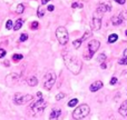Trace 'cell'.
<instances>
[{
    "label": "cell",
    "mask_w": 127,
    "mask_h": 120,
    "mask_svg": "<svg viewBox=\"0 0 127 120\" xmlns=\"http://www.w3.org/2000/svg\"><path fill=\"white\" fill-rule=\"evenodd\" d=\"M63 58H64V62H65L66 67L74 74H78L79 72L81 71V68H83L81 61L75 55H71V53H69V52H65Z\"/></svg>",
    "instance_id": "obj_1"
},
{
    "label": "cell",
    "mask_w": 127,
    "mask_h": 120,
    "mask_svg": "<svg viewBox=\"0 0 127 120\" xmlns=\"http://www.w3.org/2000/svg\"><path fill=\"white\" fill-rule=\"evenodd\" d=\"M90 112V108L88 105L86 103H83V105L78 106L76 109L72 111V118L75 120H80V119H84L85 117H87Z\"/></svg>",
    "instance_id": "obj_2"
},
{
    "label": "cell",
    "mask_w": 127,
    "mask_h": 120,
    "mask_svg": "<svg viewBox=\"0 0 127 120\" xmlns=\"http://www.w3.org/2000/svg\"><path fill=\"white\" fill-rule=\"evenodd\" d=\"M99 47H100V42H99L98 40H96V39L90 40V42L88 44V47H87V51H86L83 56L84 59L90 60L93 58V56L95 55V52L99 49Z\"/></svg>",
    "instance_id": "obj_3"
},
{
    "label": "cell",
    "mask_w": 127,
    "mask_h": 120,
    "mask_svg": "<svg viewBox=\"0 0 127 120\" xmlns=\"http://www.w3.org/2000/svg\"><path fill=\"white\" fill-rule=\"evenodd\" d=\"M56 37H57L58 41L60 45H66L69 40V36H68V31L65 27H58L56 30Z\"/></svg>",
    "instance_id": "obj_4"
},
{
    "label": "cell",
    "mask_w": 127,
    "mask_h": 120,
    "mask_svg": "<svg viewBox=\"0 0 127 120\" xmlns=\"http://www.w3.org/2000/svg\"><path fill=\"white\" fill-rule=\"evenodd\" d=\"M47 106V102L44 100V99H39L37 100L32 106H31V112L33 115H38V114H41L42 111L45 110Z\"/></svg>",
    "instance_id": "obj_5"
},
{
    "label": "cell",
    "mask_w": 127,
    "mask_h": 120,
    "mask_svg": "<svg viewBox=\"0 0 127 120\" xmlns=\"http://www.w3.org/2000/svg\"><path fill=\"white\" fill-rule=\"evenodd\" d=\"M32 100V96L31 95H22V94H16L13 96V102L16 105H25V103L29 102Z\"/></svg>",
    "instance_id": "obj_6"
},
{
    "label": "cell",
    "mask_w": 127,
    "mask_h": 120,
    "mask_svg": "<svg viewBox=\"0 0 127 120\" xmlns=\"http://www.w3.org/2000/svg\"><path fill=\"white\" fill-rule=\"evenodd\" d=\"M56 82V74L53 73V72H48L45 77V83H44V87L46 90H51L53 86L55 85Z\"/></svg>",
    "instance_id": "obj_7"
},
{
    "label": "cell",
    "mask_w": 127,
    "mask_h": 120,
    "mask_svg": "<svg viewBox=\"0 0 127 120\" xmlns=\"http://www.w3.org/2000/svg\"><path fill=\"white\" fill-rule=\"evenodd\" d=\"M90 35H92V32H90V31L88 30V31H86V32L84 33V36H83L81 38L74 40V41H72V46H74V48H75V49H78L79 47L81 46V44H83V42L85 41L86 39H88V38H89V36H90Z\"/></svg>",
    "instance_id": "obj_8"
},
{
    "label": "cell",
    "mask_w": 127,
    "mask_h": 120,
    "mask_svg": "<svg viewBox=\"0 0 127 120\" xmlns=\"http://www.w3.org/2000/svg\"><path fill=\"white\" fill-rule=\"evenodd\" d=\"M100 27H101V16L98 17V16L95 13L94 18H93V20H92V29L96 31V30H99Z\"/></svg>",
    "instance_id": "obj_9"
},
{
    "label": "cell",
    "mask_w": 127,
    "mask_h": 120,
    "mask_svg": "<svg viewBox=\"0 0 127 120\" xmlns=\"http://www.w3.org/2000/svg\"><path fill=\"white\" fill-rule=\"evenodd\" d=\"M110 10H112V4L103 2V3H100L98 7H97L96 12H98V13H100V15H103V13L107 12V11H110Z\"/></svg>",
    "instance_id": "obj_10"
},
{
    "label": "cell",
    "mask_w": 127,
    "mask_h": 120,
    "mask_svg": "<svg viewBox=\"0 0 127 120\" xmlns=\"http://www.w3.org/2000/svg\"><path fill=\"white\" fill-rule=\"evenodd\" d=\"M103 86H104L103 81H100V80L94 81V82L89 86V90L92 92H96V91H98L99 89H101V88H103Z\"/></svg>",
    "instance_id": "obj_11"
},
{
    "label": "cell",
    "mask_w": 127,
    "mask_h": 120,
    "mask_svg": "<svg viewBox=\"0 0 127 120\" xmlns=\"http://www.w3.org/2000/svg\"><path fill=\"white\" fill-rule=\"evenodd\" d=\"M60 115H62V110L59 108H55V109L51 110L50 115H49V120H58Z\"/></svg>",
    "instance_id": "obj_12"
},
{
    "label": "cell",
    "mask_w": 127,
    "mask_h": 120,
    "mask_svg": "<svg viewBox=\"0 0 127 120\" xmlns=\"http://www.w3.org/2000/svg\"><path fill=\"white\" fill-rule=\"evenodd\" d=\"M119 114L122 115V116L124 117V118L127 119V100H125L123 103L121 105V107H119Z\"/></svg>",
    "instance_id": "obj_13"
},
{
    "label": "cell",
    "mask_w": 127,
    "mask_h": 120,
    "mask_svg": "<svg viewBox=\"0 0 127 120\" xmlns=\"http://www.w3.org/2000/svg\"><path fill=\"white\" fill-rule=\"evenodd\" d=\"M123 22H124V20L122 19V17L119 15L113 16L112 17V24H114V26H119V24H122Z\"/></svg>",
    "instance_id": "obj_14"
},
{
    "label": "cell",
    "mask_w": 127,
    "mask_h": 120,
    "mask_svg": "<svg viewBox=\"0 0 127 120\" xmlns=\"http://www.w3.org/2000/svg\"><path fill=\"white\" fill-rule=\"evenodd\" d=\"M27 83H28V86H30V87H35V86H37L38 85L37 77H35V76L30 77V78L28 79V81H27Z\"/></svg>",
    "instance_id": "obj_15"
},
{
    "label": "cell",
    "mask_w": 127,
    "mask_h": 120,
    "mask_svg": "<svg viewBox=\"0 0 127 120\" xmlns=\"http://www.w3.org/2000/svg\"><path fill=\"white\" fill-rule=\"evenodd\" d=\"M22 24H24V19L19 18V19H18L17 21L15 22V26H13V30L17 31V30H19V29H21Z\"/></svg>",
    "instance_id": "obj_16"
},
{
    "label": "cell",
    "mask_w": 127,
    "mask_h": 120,
    "mask_svg": "<svg viewBox=\"0 0 127 120\" xmlns=\"http://www.w3.org/2000/svg\"><path fill=\"white\" fill-rule=\"evenodd\" d=\"M118 40V35H116V33H112V35L108 37V44H114L115 41H117Z\"/></svg>",
    "instance_id": "obj_17"
},
{
    "label": "cell",
    "mask_w": 127,
    "mask_h": 120,
    "mask_svg": "<svg viewBox=\"0 0 127 120\" xmlns=\"http://www.w3.org/2000/svg\"><path fill=\"white\" fill-rule=\"evenodd\" d=\"M20 76H21V74H20V73H11L10 76H8V77H7V80H9V79H10V80L17 81L18 79L20 78Z\"/></svg>",
    "instance_id": "obj_18"
},
{
    "label": "cell",
    "mask_w": 127,
    "mask_h": 120,
    "mask_svg": "<svg viewBox=\"0 0 127 120\" xmlns=\"http://www.w3.org/2000/svg\"><path fill=\"white\" fill-rule=\"evenodd\" d=\"M24 58V56L21 55V53H15V55L12 56V61H15V62H17V61H20Z\"/></svg>",
    "instance_id": "obj_19"
},
{
    "label": "cell",
    "mask_w": 127,
    "mask_h": 120,
    "mask_svg": "<svg viewBox=\"0 0 127 120\" xmlns=\"http://www.w3.org/2000/svg\"><path fill=\"white\" fill-rule=\"evenodd\" d=\"M78 103V99H76V98H74V99H71V100H69L68 101V107H70V108H74L75 106Z\"/></svg>",
    "instance_id": "obj_20"
},
{
    "label": "cell",
    "mask_w": 127,
    "mask_h": 120,
    "mask_svg": "<svg viewBox=\"0 0 127 120\" xmlns=\"http://www.w3.org/2000/svg\"><path fill=\"white\" fill-rule=\"evenodd\" d=\"M44 15H45V10L42 9V7H41V6L38 7V10H37V16H38V18H42V17H44Z\"/></svg>",
    "instance_id": "obj_21"
},
{
    "label": "cell",
    "mask_w": 127,
    "mask_h": 120,
    "mask_svg": "<svg viewBox=\"0 0 127 120\" xmlns=\"http://www.w3.org/2000/svg\"><path fill=\"white\" fill-rule=\"evenodd\" d=\"M38 27H39V22L38 21H32L30 24V29L31 30H37Z\"/></svg>",
    "instance_id": "obj_22"
},
{
    "label": "cell",
    "mask_w": 127,
    "mask_h": 120,
    "mask_svg": "<svg viewBox=\"0 0 127 120\" xmlns=\"http://www.w3.org/2000/svg\"><path fill=\"white\" fill-rule=\"evenodd\" d=\"M27 39H28V35L27 33H21L19 38V42H25Z\"/></svg>",
    "instance_id": "obj_23"
},
{
    "label": "cell",
    "mask_w": 127,
    "mask_h": 120,
    "mask_svg": "<svg viewBox=\"0 0 127 120\" xmlns=\"http://www.w3.org/2000/svg\"><path fill=\"white\" fill-rule=\"evenodd\" d=\"M6 29H8V30L13 29V22L11 21V20H8V21L6 22Z\"/></svg>",
    "instance_id": "obj_24"
},
{
    "label": "cell",
    "mask_w": 127,
    "mask_h": 120,
    "mask_svg": "<svg viewBox=\"0 0 127 120\" xmlns=\"http://www.w3.org/2000/svg\"><path fill=\"white\" fill-rule=\"evenodd\" d=\"M24 10H25V6L22 3H20V4H18L17 6V12L18 13H22L24 12Z\"/></svg>",
    "instance_id": "obj_25"
},
{
    "label": "cell",
    "mask_w": 127,
    "mask_h": 120,
    "mask_svg": "<svg viewBox=\"0 0 127 120\" xmlns=\"http://www.w3.org/2000/svg\"><path fill=\"white\" fill-rule=\"evenodd\" d=\"M106 58H107V56H106L105 53H100V55H99V57H98V61L103 63V62H105Z\"/></svg>",
    "instance_id": "obj_26"
},
{
    "label": "cell",
    "mask_w": 127,
    "mask_h": 120,
    "mask_svg": "<svg viewBox=\"0 0 127 120\" xmlns=\"http://www.w3.org/2000/svg\"><path fill=\"white\" fill-rule=\"evenodd\" d=\"M119 16L122 17V19L124 20V21H127V12L125 10H123V11H121V13H119Z\"/></svg>",
    "instance_id": "obj_27"
},
{
    "label": "cell",
    "mask_w": 127,
    "mask_h": 120,
    "mask_svg": "<svg viewBox=\"0 0 127 120\" xmlns=\"http://www.w3.org/2000/svg\"><path fill=\"white\" fill-rule=\"evenodd\" d=\"M118 63L122 66H127V58H121L118 60Z\"/></svg>",
    "instance_id": "obj_28"
},
{
    "label": "cell",
    "mask_w": 127,
    "mask_h": 120,
    "mask_svg": "<svg viewBox=\"0 0 127 120\" xmlns=\"http://www.w3.org/2000/svg\"><path fill=\"white\" fill-rule=\"evenodd\" d=\"M64 98H65V94H63V92H59V94L56 96V100H57V101H60Z\"/></svg>",
    "instance_id": "obj_29"
},
{
    "label": "cell",
    "mask_w": 127,
    "mask_h": 120,
    "mask_svg": "<svg viewBox=\"0 0 127 120\" xmlns=\"http://www.w3.org/2000/svg\"><path fill=\"white\" fill-rule=\"evenodd\" d=\"M84 4L83 3H77V2H74L71 4V8H83Z\"/></svg>",
    "instance_id": "obj_30"
},
{
    "label": "cell",
    "mask_w": 127,
    "mask_h": 120,
    "mask_svg": "<svg viewBox=\"0 0 127 120\" xmlns=\"http://www.w3.org/2000/svg\"><path fill=\"white\" fill-rule=\"evenodd\" d=\"M117 81H118V80H117L116 77H113V78L110 79V85H116Z\"/></svg>",
    "instance_id": "obj_31"
},
{
    "label": "cell",
    "mask_w": 127,
    "mask_h": 120,
    "mask_svg": "<svg viewBox=\"0 0 127 120\" xmlns=\"http://www.w3.org/2000/svg\"><path fill=\"white\" fill-rule=\"evenodd\" d=\"M6 56V50L4 49H0V58H3Z\"/></svg>",
    "instance_id": "obj_32"
},
{
    "label": "cell",
    "mask_w": 127,
    "mask_h": 120,
    "mask_svg": "<svg viewBox=\"0 0 127 120\" xmlns=\"http://www.w3.org/2000/svg\"><path fill=\"white\" fill-rule=\"evenodd\" d=\"M54 9H55V7H54L53 4H49V6L47 7V10L50 11V12H51V11H54Z\"/></svg>",
    "instance_id": "obj_33"
},
{
    "label": "cell",
    "mask_w": 127,
    "mask_h": 120,
    "mask_svg": "<svg viewBox=\"0 0 127 120\" xmlns=\"http://www.w3.org/2000/svg\"><path fill=\"white\" fill-rule=\"evenodd\" d=\"M36 97H37V100H39V99H42V95L40 91L37 92V95H36Z\"/></svg>",
    "instance_id": "obj_34"
},
{
    "label": "cell",
    "mask_w": 127,
    "mask_h": 120,
    "mask_svg": "<svg viewBox=\"0 0 127 120\" xmlns=\"http://www.w3.org/2000/svg\"><path fill=\"white\" fill-rule=\"evenodd\" d=\"M115 1H116L117 3H119V4H125L126 0H115Z\"/></svg>",
    "instance_id": "obj_35"
},
{
    "label": "cell",
    "mask_w": 127,
    "mask_h": 120,
    "mask_svg": "<svg viewBox=\"0 0 127 120\" xmlns=\"http://www.w3.org/2000/svg\"><path fill=\"white\" fill-rule=\"evenodd\" d=\"M100 68H101V69H106V68H107V65H106L105 62H103V63L100 65Z\"/></svg>",
    "instance_id": "obj_36"
},
{
    "label": "cell",
    "mask_w": 127,
    "mask_h": 120,
    "mask_svg": "<svg viewBox=\"0 0 127 120\" xmlns=\"http://www.w3.org/2000/svg\"><path fill=\"white\" fill-rule=\"evenodd\" d=\"M123 58H127V49L123 51Z\"/></svg>",
    "instance_id": "obj_37"
},
{
    "label": "cell",
    "mask_w": 127,
    "mask_h": 120,
    "mask_svg": "<svg viewBox=\"0 0 127 120\" xmlns=\"http://www.w3.org/2000/svg\"><path fill=\"white\" fill-rule=\"evenodd\" d=\"M49 1H50V0H41V4H46V3H48Z\"/></svg>",
    "instance_id": "obj_38"
},
{
    "label": "cell",
    "mask_w": 127,
    "mask_h": 120,
    "mask_svg": "<svg viewBox=\"0 0 127 120\" xmlns=\"http://www.w3.org/2000/svg\"><path fill=\"white\" fill-rule=\"evenodd\" d=\"M3 65L6 66V67H9V66H10V63H9V61H4V62H3Z\"/></svg>",
    "instance_id": "obj_39"
},
{
    "label": "cell",
    "mask_w": 127,
    "mask_h": 120,
    "mask_svg": "<svg viewBox=\"0 0 127 120\" xmlns=\"http://www.w3.org/2000/svg\"><path fill=\"white\" fill-rule=\"evenodd\" d=\"M125 36H126V37H127V30L125 31Z\"/></svg>",
    "instance_id": "obj_40"
}]
</instances>
